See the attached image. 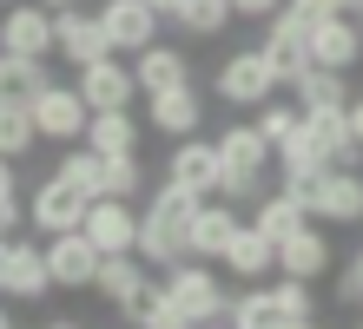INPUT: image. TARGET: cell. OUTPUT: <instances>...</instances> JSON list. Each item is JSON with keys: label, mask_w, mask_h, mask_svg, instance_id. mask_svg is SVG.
Here are the masks:
<instances>
[{"label": "cell", "mask_w": 363, "mask_h": 329, "mask_svg": "<svg viewBox=\"0 0 363 329\" xmlns=\"http://www.w3.org/2000/svg\"><path fill=\"white\" fill-rule=\"evenodd\" d=\"M179 27L185 33H199V40H211V33H225L231 27V20H238V13H231V0H179Z\"/></svg>", "instance_id": "cell-32"}, {"label": "cell", "mask_w": 363, "mask_h": 329, "mask_svg": "<svg viewBox=\"0 0 363 329\" xmlns=\"http://www.w3.org/2000/svg\"><path fill=\"white\" fill-rule=\"evenodd\" d=\"M284 0H231V13H245V20H271Z\"/></svg>", "instance_id": "cell-39"}, {"label": "cell", "mask_w": 363, "mask_h": 329, "mask_svg": "<svg viewBox=\"0 0 363 329\" xmlns=\"http://www.w3.org/2000/svg\"><path fill=\"white\" fill-rule=\"evenodd\" d=\"M284 13L297 20V27H317V20L337 13V0H284Z\"/></svg>", "instance_id": "cell-37"}, {"label": "cell", "mask_w": 363, "mask_h": 329, "mask_svg": "<svg viewBox=\"0 0 363 329\" xmlns=\"http://www.w3.org/2000/svg\"><path fill=\"white\" fill-rule=\"evenodd\" d=\"M53 290V270H47V244L40 237H7V257H0V296H13V303H33V296H47Z\"/></svg>", "instance_id": "cell-5"}, {"label": "cell", "mask_w": 363, "mask_h": 329, "mask_svg": "<svg viewBox=\"0 0 363 329\" xmlns=\"http://www.w3.org/2000/svg\"><path fill=\"white\" fill-rule=\"evenodd\" d=\"M40 145V125L27 105H0V158H20V151Z\"/></svg>", "instance_id": "cell-33"}, {"label": "cell", "mask_w": 363, "mask_h": 329, "mask_svg": "<svg viewBox=\"0 0 363 329\" xmlns=\"http://www.w3.org/2000/svg\"><path fill=\"white\" fill-rule=\"evenodd\" d=\"M47 329H79V323H47Z\"/></svg>", "instance_id": "cell-46"}, {"label": "cell", "mask_w": 363, "mask_h": 329, "mask_svg": "<svg viewBox=\"0 0 363 329\" xmlns=\"http://www.w3.org/2000/svg\"><path fill=\"white\" fill-rule=\"evenodd\" d=\"M304 139L324 151L330 165H350L357 151H363V145H357V132H350V112H304Z\"/></svg>", "instance_id": "cell-27"}, {"label": "cell", "mask_w": 363, "mask_h": 329, "mask_svg": "<svg viewBox=\"0 0 363 329\" xmlns=\"http://www.w3.org/2000/svg\"><path fill=\"white\" fill-rule=\"evenodd\" d=\"M191 211H199V197H191L185 185L165 178L152 197H145V211H139V257L152 263V270H172V263H185V224H191Z\"/></svg>", "instance_id": "cell-1"}, {"label": "cell", "mask_w": 363, "mask_h": 329, "mask_svg": "<svg viewBox=\"0 0 363 329\" xmlns=\"http://www.w3.org/2000/svg\"><path fill=\"white\" fill-rule=\"evenodd\" d=\"M47 59H27V53H0V105H33L47 93Z\"/></svg>", "instance_id": "cell-25"}, {"label": "cell", "mask_w": 363, "mask_h": 329, "mask_svg": "<svg viewBox=\"0 0 363 329\" xmlns=\"http://www.w3.org/2000/svg\"><path fill=\"white\" fill-rule=\"evenodd\" d=\"M60 178H67L73 191H86V197H106V158L79 139L73 151H60Z\"/></svg>", "instance_id": "cell-31"}, {"label": "cell", "mask_w": 363, "mask_h": 329, "mask_svg": "<svg viewBox=\"0 0 363 329\" xmlns=\"http://www.w3.org/2000/svg\"><path fill=\"white\" fill-rule=\"evenodd\" d=\"M40 7H53V13H60V7H79V0H40Z\"/></svg>", "instance_id": "cell-44"}, {"label": "cell", "mask_w": 363, "mask_h": 329, "mask_svg": "<svg viewBox=\"0 0 363 329\" xmlns=\"http://www.w3.org/2000/svg\"><path fill=\"white\" fill-rule=\"evenodd\" d=\"M251 224H258L271 244H284L291 231H304V224H311V204H304L291 185H277V191H264L258 204H251Z\"/></svg>", "instance_id": "cell-21"}, {"label": "cell", "mask_w": 363, "mask_h": 329, "mask_svg": "<svg viewBox=\"0 0 363 329\" xmlns=\"http://www.w3.org/2000/svg\"><path fill=\"white\" fill-rule=\"evenodd\" d=\"M86 145L99 151V158H125V151H139V119L125 112V105H113V112H93Z\"/></svg>", "instance_id": "cell-28"}, {"label": "cell", "mask_w": 363, "mask_h": 329, "mask_svg": "<svg viewBox=\"0 0 363 329\" xmlns=\"http://www.w3.org/2000/svg\"><path fill=\"white\" fill-rule=\"evenodd\" d=\"M145 191V165H139V151H125V158H106V197H133Z\"/></svg>", "instance_id": "cell-36"}, {"label": "cell", "mask_w": 363, "mask_h": 329, "mask_svg": "<svg viewBox=\"0 0 363 329\" xmlns=\"http://www.w3.org/2000/svg\"><path fill=\"white\" fill-rule=\"evenodd\" d=\"M271 303H277V316H284V323H311L317 316V296H311L304 277H277L271 283Z\"/></svg>", "instance_id": "cell-34"}, {"label": "cell", "mask_w": 363, "mask_h": 329, "mask_svg": "<svg viewBox=\"0 0 363 329\" xmlns=\"http://www.w3.org/2000/svg\"><path fill=\"white\" fill-rule=\"evenodd\" d=\"M218 99L225 105H264V99H277V73H271L264 47H245V53H231L218 66Z\"/></svg>", "instance_id": "cell-9"}, {"label": "cell", "mask_w": 363, "mask_h": 329, "mask_svg": "<svg viewBox=\"0 0 363 329\" xmlns=\"http://www.w3.org/2000/svg\"><path fill=\"white\" fill-rule=\"evenodd\" d=\"M93 290L113 303V310H125L139 290H145V257L139 250H119V257H99V277H93Z\"/></svg>", "instance_id": "cell-24"}, {"label": "cell", "mask_w": 363, "mask_h": 329, "mask_svg": "<svg viewBox=\"0 0 363 329\" xmlns=\"http://www.w3.org/2000/svg\"><path fill=\"white\" fill-rule=\"evenodd\" d=\"M86 204L93 197L86 191H73L67 178H40L33 191H27V224H33V237H60V231H79L86 224Z\"/></svg>", "instance_id": "cell-4"}, {"label": "cell", "mask_w": 363, "mask_h": 329, "mask_svg": "<svg viewBox=\"0 0 363 329\" xmlns=\"http://www.w3.org/2000/svg\"><path fill=\"white\" fill-rule=\"evenodd\" d=\"M0 53H27V59H47L53 53V7H7L0 13Z\"/></svg>", "instance_id": "cell-15"}, {"label": "cell", "mask_w": 363, "mask_h": 329, "mask_svg": "<svg viewBox=\"0 0 363 329\" xmlns=\"http://www.w3.org/2000/svg\"><path fill=\"white\" fill-rule=\"evenodd\" d=\"M133 79H139V93H172V86H185L191 79V59L179 53V47H139L133 53Z\"/></svg>", "instance_id": "cell-22"}, {"label": "cell", "mask_w": 363, "mask_h": 329, "mask_svg": "<svg viewBox=\"0 0 363 329\" xmlns=\"http://www.w3.org/2000/svg\"><path fill=\"white\" fill-rule=\"evenodd\" d=\"M165 178L185 185L191 197H218L225 185V158H218V139H172V158H165Z\"/></svg>", "instance_id": "cell-6"}, {"label": "cell", "mask_w": 363, "mask_h": 329, "mask_svg": "<svg viewBox=\"0 0 363 329\" xmlns=\"http://www.w3.org/2000/svg\"><path fill=\"white\" fill-rule=\"evenodd\" d=\"M337 13H350V20H357V13H363V0H337Z\"/></svg>", "instance_id": "cell-43"}, {"label": "cell", "mask_w": 363, "mask_h": 329, "mask_svg": "<svg viewBox=\"0 0 363 329\" xmlns=\"http://www.w3.org/2000/svg\"><path fill=\"white\" fill-rule=\"evenodd\" d=\"M99 244V257H119V250H139V211L125 197H93L86 204V224H79Z\"/></svg>", "instance_id": "cell-12"}, {"label": "cell", "mask_w": 363, "mask_h": 329, "mask_svg": "<svg viewBox=\"0 0 363 329\" xmlns=\"http://www.w3.org/2000/svg\"><path fill=\"white\" fill-rule=\"evenodd\" d=\"M53 53H67L73 66H93V59L113 53V40H106L99 13H86V7H60V13H53Z\"/></svg>", "instance_id": "cell-14"}, {"label": "cell", "mask_w": 363, "mask_h": 329, "mask_svg": "<svg viewBox=\"0 0 363 329\" xmlns=\"http://www.w3.org/2000/svg\"><path fill=\"white\" fill-rule=\"evenodd\" d=\"M165 290H172V303L191 316V329H205V323H218L225 310H231V296H225V283H218V270L211 263H199V257H185V263H172L165 270Z\"/></svg>", "instance_id": "cell-3"}, {"label": "cell", "mask_w": 363, "mask_h": 329, "mask_svg": "<svg viewBox=\"0 0 363 329\" xmlns=\"http://www.w3.org/2000/svg\"><path fill=\"white\" fill-rule=\"evenodd\" d=\"M357 33H363V13H357Z\"/></svg>", "instance_id": "cell-50"}, {"label": "cell", "mask_w": 363, "mask_h": 329, "mask_svg": "<svg viewBox=\"0 0 363 329\" xmlns=\"http://www.w3.org/2000/svg\"><path fill=\"white\" fill-rule=\"evenodd\" d=\"M0 329H13V316H7V310H0Z\"/></svg>", "instance_id": "cell-45"}, {"label": "cell", "mask_w": 363, "mask_h": 329, "mask_svg": "<svg viewBox=\"0 0 363 329\" xmlns=\"http://www.w3.org/2000/svg\"><path fill=\"white\" fill-rule=\"evenodd\" d=\"M47 270H53V290H93L99 244L86 231H60V237H47Z\"/></svg>", "instance_id": "cell-10"}, {"label": "cell", "mask_w": 363, "mask_h": 329, "mask_svg": "<svg viewBox=\"0 0 363 329\" xmlns=\"http://www.w3.org/2000/svg\"><path fill=\"white\" fill-rule=\"evenodd\" d=\"M119 316L133 323V329H191V316L172 303V290H165V283H145V290H139L133 303H125Z\"/></svg>", "instance_id": "cell-26"}, {"label": "cell", "mask_w": 363, "mask_h": 329, "mask_svg": "<svg viewBox=\"0 0 363 329\" xmlns=\"http://www.w3.org/2000/svg\"><path fill=\"white\" fill-rule=\"evenodd\" d=\"M297 197L311 204L317 224H357V217H363V178H357V171H344V165L317 171V178L297 191Z\"/></svg>", "instance_id": "cell-7"}, {"label": "cell", "mask_w": 363, "mask_h": 329, "mask_svg": "<svg viewBox=\"0 0 363 329\" xmlns=\"http://www.w3.org/2000/svg\"><path fill=\"white\" fill-rule=\"evenodd\" d=\"M7 197H20V178H13V158H0V204Z\"/></svg>", "instance_id": "cell-40"}, {"label": "cell", "mask_w": 363, "mask_h": 329, "mask_svg": "<svg viewBox=\"0 0 363 329\" xmlns=\"http://www.w3.org/2000/svg\"><path fill=\"white\" fill-rule=\"evenodd\" d=\"M330 270V244H324V231H317V217L304 231H291L284 244H277V277H304V283H317Z\"/></svg>", "instance_id": "cell-20"}, {"label": "cell", "mask_w": 363, "mask_h": 329, "mask_svg": "<svg viewBox=\"0 0 363 329\" xmlns=\"http://www.w3.org/2000/svg\"><path fill=\"white\" fill-rule=\"evenodd\" d=\"M27 112L40 125V139H53V145H79V139H86V125H93V105L79 99V86H47Z\"/></svg>", "instance_id": "cell-8"}, {"label": "cell", "mask_w": 363, "mask_h": 329, "mask_svg": "<svg viewBox=\"0 0 363 329\" xmlns=\"http://www.w3.org/2000/svg\"><path fill=\"white\" fill-rule=\"evenodd\" d=\"M291 93H297L304 112H344V105H350V86H344V73H330V66H311Z\"/></svg>", "instance_id": "cell-29"}, {"label": "cell", "mask_w": 363, "mask_h": 329, "mask_svg": "<svg viewBox=\"0 0 363 329\" xmlns=\"http://www.w3.org/2000/svg\"><path fill=\"white\" fill-rule=\"evenodd\" d=\"M245 217L231 211V204H211V197H199V211H191V224H185V250L199 257V263H225L231 250V237H238Z\"/></svg>", "instance_id": "cell-13"}, {"label": "cell", "mask_w": 363, "mask_h": 329, "mask_svg": "<svg viewBox=\"0 0 363 329\" xmlns=\"http://www.w3.org/2000/svg\"><path fill=\"white\" fill-rule=\"evenodd\" d=\"M304 40H311V59L330 66V73H350L363 59V33H357L350 13H330V20H317V27H304Z\"/></svg>", "instance_id": "cell-19"}, {"label": "cell", "mask_w": 363, "mask_h": 329, "mask_svg": "<svg viewBox=\"0 0 363 329\" xmlns=\"http://www.w3.org/2000/svg\"><path fill=\"white\" fill-rule=\"evenodd\" d=\"M264 59H271V73H277V86H297V79H304L311 73V40H304V27H297V20L284 13V7H277L271 13V33H264Z\"/></svg>", "instance_id": "cell-16"}, {"label": "cell", "mask_w": 363, "mask_h": 329, "mask_svg": "<svg viewBox=\"0 0 363 329\" xmlns=\"http://www.w3.org/2000/svg\"><path fill=\"white\" fill-rule=\"evenodd\" d=\"M218 158H225L218 197H231V204H258V197H264V171L277 165V145H271L251 119H238V125L218 132Z\"/></svg>", "instance_id": "cell-2"}, {"label": "cell", "mask_w": 363, "mask_h": 329, "mask_svg": "<svg viewBox=\"0 0 363 329\" xmlns=\"http://www.w3.org/2000/svg\"><path fill=\"white\" fill-rule=\"evenodd\" d=\"M0 257H7V237H0Z\"/></svg>", "instance_id": "cell-47"}, {"label": "cell", "mask_w": 363, "mask_h": 329, "mask_svg": "<svg viewBox=\"0 0 363 329\" xmlns=\"http://www.w3.org/2000/svg\"><path fill=\"white\" fill-rule=\"evenodd\" d=\"M145 7H152V13H165V20H172V13H179V0H145Z\"/></svg>", "instance_id": "cell-42"}, {"label": "cell", "mask_w": 363, "mask_h": 329, "mask_svg": "<svg viewBox=\"0 0 363 329\" xmlns=\"http://www.w3.org/2000/svg\"><path fill=\"white\" fill-rule=\"evenodd\" d=\"M344 112H350V132H357V145H363V93H350V105H344Z\"/></svg>", "instance_id": "cell-41"}, {"label": "cell", "mask_w": 363, "mask_h": 329, "mask_svg": "<svg viewBox=\"0 0 363 329\" xmlns=\"http://www.w3.org/2000/svg\"><path fill=\"white\" fill-rule=\"evenodd\" d=\"M225 323H231V329H277L284 316H277V303H271V283H245V290L231 296Z\"/></svg>", "instance_id": "cell-30"}, {"label": "cell", "mask_w": 363, "mask_h": 329, "mask_svg": "<svg viewBox=\"0 0 363 329\" xmlns=\"http://www.w3.org/2000/svg\"><path fill=\"white\" fill-rule=\"evenodd\" d=\"M0 237H13V231H7V224H0Z\"/></svg>", "instance_id": "cell-48"}, {"label": "cell", "mask_w": 363, "mask_h": 329, "mask_svg": "<svg viewBox=\"0 0 363 329\" xmlns=\"http://www.w3.org/2000/svg\"><path fill=\"white\" fill-rule=\"evenodd\" d=\"M251 125H258V132H264L271 145H284L291 132L304 125V105H297V99H264V105H258V119H251Z\"/></svg>", "instance_id": "cell-35"}, {"label": "cell", "mask_w": 363, "mask_h": 329, "mask_svg": "<svg viewBox=\"0 0 363 329\" xmlns=\"http://www.w3.org/2000/svg\"><path fill=\"white\" fill-rule=\"evenodd\" d=\"M145 125L165 132V139H191V132L205 125V99H199V86H172V93H145Z\"/></svg>", "instance_id": "cell-17"}, {"label": "cell", "mask_w": 363, "mask_h": 329, "mask_svg": "<svg viewBox=\"0 0 363 329\" xmlns=\"http://www.w3.org/2000/svg\"><path fill=\"white\" fill-rule=\"evenodd\" d=\"M357 270H363V250H357Z\"/></svg>", "instance_id": "cell-49"}, {"label": "cell", "mask_w": 363, "mask_h": 329, "mask_svg": "<svg viewBox=\"0 0 363 329\" xmlns=\"http://www.w3.org/2000/svg\"><path fill=\"white\" fill-rule=\"evenodd\" d=\"M159 20L165 13H152L145 0H106V7H99V27H106V40H113V53L152 47V40H159Z\"/></svg>", "instance_id": "cell-18"}, {"label": "cell", "mask_w": 363, "mask_h": 329, "mask_svg": "<svg viewBox=\"0 0 363 329\" xmlns=\"http://www.w3.org/2000/svg\"><path fill=\"white\" fill-rule=\"evenodd\" d=\"M337 303H363V270H357V263L337 277Z\"/></svg>", "instance_id": "cell-38"}, {"label": "cell", "mask_w": 363, "mask_h": 329, "mask_svg": "<svg viewBox=\"0 0 363 329\" xmlns=\"http://www.w3.org/2000/svg\"><path fill=\"white\" fill-rule=\"evenodd\" d=\"M225 270L245 277V283H264L277 270V244H271L258 224H238V237H231V250H225Z\"/></svg>", "instance_id": "cell-23"}, {"label": "cell", "mask_w": 363, "mask_h": 329, "mask_svg": "<svg viewBox=\"0 0 363 329\" xmlns=\"http://www.w3.org/2000/svg\"><path fill=\"white\" fill-rule=\"evenodd\" d=\"M79 99L93 105V112H113V105H133V93H139V79H133V59H119V53H106V59H93V66H79Z\"/></svg>", "instance_id": "cell-11"}]
</instances>
